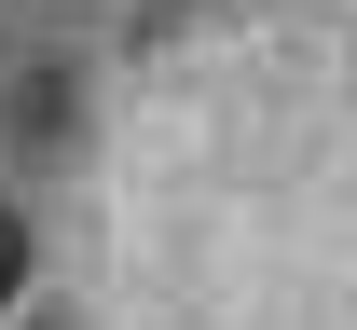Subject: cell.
I'll return each mask as SVG.
<instances>
[{
    "instance_id": "cell-1",
    "label": "cell",
    "mask_w": 357,
    "mask_h": 330,
    "mask_svg": "<svg viewBox=\"0 0 357 330\" xmlns=\"http://www.w3.org/2000/svg\"><path fill=\"white\" fill-rule=\"evenodd\" d=\"M0 138L28 151V165L83 151V83H69V69H14V83H0Z\"/></svg>"
},
{
    "instance_id": "cell-2",
    "label": "cell",
    "mask_w": 357,
    "mask_h": 330,
    "mask_svg": "<svg viewBox=\"0 0 357 330\" xmlns=\"http://www.w3.org/2000/svg\"><path fill=\"white\" fill-rule=\"evenodd\" d=\"M28 276H42V234H28V207L0 193V330L28 317Z\"/></svg>"
}]
</instances>
